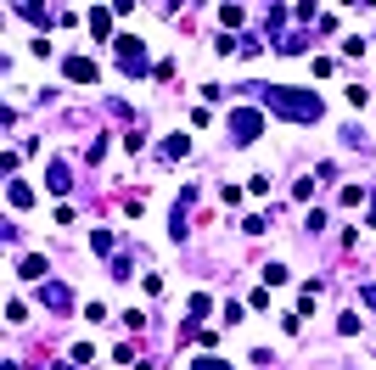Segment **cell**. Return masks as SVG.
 Returning a JSON list of instances; mask_svg holds the SVG:
<instances>
[{
  "mask_svg": "<svg viewBox=\"0 0 376 370\" xmlns=\"http://www.w3.org/2000/svg\"><path fill=\"white\" fill-rule=\"evenodd\" d=\"M275 101H281V112H286V118H315V112H320V101H315V96H304V90H298V96H292V90H275Z\"/></svg>",
  "mask_w": 376,
  "mask_h": 370,
  "instance_id": "cell-1",
  "label": "cell"
},
{
  "mask_svg": "<svg viewBox=\"0 0 376 370\" xmlns=\"http://www.w3.org/2000/svg\"><path fill=\"white\" fill-rule=\"evenodd\" d=\"M68 73H73V79H85V85H90V79H96V68H90L85 56H73V62H68Z\"/></svg>",
  "mask_w": 376,
  "mask_h": 370,
  "instance_id": "cell-2",
  "label": "cell"
},
{
  "mask_svg": "<svg viewBox=\"0 0 376 370\" xmlns=\"http://www.w3.org/2000/svg\"><path fill=\"white\" fill-rule=\"evenodd\" d=\"M28 202H34V191H28L23 180H17V185H12V208H28Z\"/></svg>",
  "mask_w": 376,
  "mask_h": 370,
  "instance_id": "cell-3",
  "label": "cell"
},
{
  "mask_svg": "<svg viewBox=\"0 0 376 370\" xmlns=\"http://www.w3.org/2000/svg\"><path fill=\"white\" fill-rule=\"evenodd\" d=\"M197 370H230V364H219V359H208V364H202V359H197Z\"/></svg>",
  "mask_w": 376,
  "mask_h": 370,
  "instance_id": "cell-4",
  "label": "cell"
}]
</instances>
